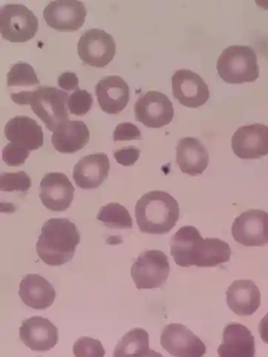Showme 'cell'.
<instances>
[{"label": "cell", "instance_id": "30bf717a", "mask_svg": "<svg viewBox=\"0 0 268 357\" xmlns=\"http://www.w3.org/2000/svg\"><path fill=\"white\" fill-rule=\"evenodd\" d=\"M160 342L162 348L174 357H203L207 351L205 343L182 324L166 326Z\"/></svg>", "mask_w": 268, "mask_h": 357}, {"label": "cell", "instance_id": "836d02e7", "mask_svg": "<svg viewBox=\"0 0 268 357\" xmlns=\"http://www.w3.org/2000/svg\"><path fill=\"white\" fill-rule=\"evenodd\" d=\"M258 329L262 341L268 344V313L261 320Z\"/></svg>", "mask_w": 268, "mask_h": 357}, {"label": "cell", "instance_id": "d6986e66", "mask_svg": "<svg viewBox=\"0 0 268 357\" xmlns=\"http://www.w3.org/2000/svg\"><path fill=\"white\" fill-rule=\"evenodd\" d=\"M227 304L238 316H251L261 305V294L251 280H237L226 292Z\"/></svg>", "mask_w": 268, "mask_h": 357}, {"label": "cell", "instance_id": "ac0fdd59", "mask_svg": "<svg viewBox=\"0 0 268 357\" xmlns=\"http://www.w3.org/2000/svg\"><path fill=\"white\" fill-rule=\"evenodd\" d=\"M5 135L11 144L29 151L38 150L43 146L42 127L27 116H17L6 124Z\"/></svg>", "mask_w": 268, "mask_h": 357}, {"label": "cell", "instance_id": "7c38bea8", "mask_svg": "<svg viewBox=\"0 0 268 357\" xmlns=\"http://www.w3.org/2000/svg\"><path fill=\"white\" fill-rule=\"evenodd\" d=\"M235 155L242 160L260 159L268 154V126L263 124L244 126L231 139Z\"/></svg>", "mask_w": 268, "mask_h": 357}, {"label": "cell", "instance_id": "52a82bcc", "mask_svg": "<svg viewBox=\"0 0 268 357\" xmlns=\"http://www.w3.org/2000/svg\"><path fill=\"white\" fill-rule=\"evenodd\" d=\"M78 54L86 64L104 68L108 66L116 54V44L112 36L100 29H91L80 38Z\"/></svg>", "mask_w": 268, "mask_h": 357}, {"label": "cell", "instance_id": "d4e9b609", "mask_svg": "<svg viewBox=\"0 0 268 357\" xmlns=\"http://www.w3.org/2000/svg\"><path fill=\"white\" fill-rule=\"evenodd\" d=\"M97 220L107 227L113 229H132L133 220L129 212L119 204H109L102 207Z\"/></svg>", "mask_w": 268, "mask_h": 357}, {"label": "cell", "instance_id": "e575fe53", "mask_svg": "<svg viewBox=\"0 0 268 357\" xmlns=\"http://www.w3.org/2000/svg\"><path fill=\"white\" fill-rule=\"evenodd\" d=\"M141 357H163V356L160 353L149 349Z\"/></svg>", "mask_w": 268, "mask_h": 357}, {"label": "cell", "instance_id": "6da1fadb", "mask_svg": "<svg viewBox=\"0 0 268 357\" xmlns=\"http://www.w3.org/2000/svg\"><path fill=\"white\" fill-rule=\"evenodd\" d=\"M79 243L75 224L67 219H51L42 226L37 253L45 264L61 266L73 259Z\"/></svg>", "mask_w": 268, "mask_h": 357}, {"label": "cell", "instance_id": "44dd1931", "mask_svg": "<svg viewBox=\"0 0 268 357\" xmlns=\"http://www.w3.org/2000/svg\"><path fill=\"white\" fill-rule=\"evenodd\" d=\"M176 149L177 162L182 173L193 176L203 174L208 165L209 154L199 139L182 138Z\"/></svg>", "mask_w": 268, "mask_h": 357}, {"label": "cell", "instance_id": "4dcf8cb0", "mask_svg": "<svg viewBox=\"0 0 268 357\" xmlns=\"http://www.w3.org/2000/svg\"><path fill=\"white\" fill-rule=\"evenodd\" d=\"M141 132L131 123H124L116 126L113 132L114 142L141 139Z\"/></svg>", "mask_w": 268, "mask_h": 357}, {"label": "cell", "instance_id": "f1b7e54d", "mask_svg": "<svg viewBox=\"0 0 268 357\" xmlns=\"http://www.w3.org/2000/svg\"><path fill=\"white\" fill-rule=\"evenodd\" d=\"M93 102L94 100L90 93L79 89L70 96L68 109L74 115L84 116L90 110Z\"/></svg>", "mask_w": 268, "mask_h": 357}, {"label": "cell", "instance_id": "484cf974", "mask_svg": "<svg viewBox=\"0 0 268 357\" xmlns=\"http://www.w3.org/2000/svg\"><path fill=\"white\" fill-rule=\"evenodd\" d=\"M8 87H26L40 84V80L31 66L19 62L10 68L7 76Z\"/></svg>", "mask_w": 268, "mask_h": 357}, {"label": "cell", "instance_id": "4fadbf2b", "mask_svg": "<svg viewBox=\"0 0 268 357\" xmlns=\"http://www.w3.org/2000/svg\"><path fill=\"white\" fill-rule=\"evenodd\" d=\"M172 89L174 98L188 108H198L210 98L208 86L204 79L187 69L175 73L172 77Z\"/></svg>", "mask_w": 268, "mask_h": 357}, {"label": "cell", "instance_id": "5b68a950", "mask_svg": "<svg viewBox=\"0 0 268 357\" xmlns=\"http://www.w3.org/2000/svg\"><path fill=\"white\" fill-rule=\"evenodd\" d=\"M39 21L26 6L8 4L0 11V32L11 43H26L38 31Z\"/></svg>", "mask_w": 268, "mask_h": 357}, {"label": "cell", "instance_id": "1f68e13d", "mask_svg": "<svg viewBox=\"0 0 268 357\" xmlns=\"http://www.w3.org/2000/svg\"><path fill=\"white\" fill-rule=\"evenodd\" d=\"M141 151L134 146L124 147L113 153V156L119 164L123 166H133L139 160Z\"/></svg>", "mask_w": 268, "mask_h": 357}, {"label": "cell", "instance_id": "ffe728a7", "mask_svg": "<svg viewBox=\"0 0 268 357\" xmlns=\"http://www.w3.org/2000/svg\"><path fill=\"white\" fill-rule=\"evenodd\" d=\"M217 351L219 357H254L255 339L248 328L232 323L224 329Z\"/></svg>", "mask_w": 268, "mask_h": 357}, {"label": "cell", "instance_id": "ba28073f", "mask_svg": "<svg viewBox=\"0 0 268 357\" xmlns=\"http://www.w3.org/2000/svg\"><path fill=\"white\" fill-rule=\"evenodd\" d=\"M136 121L148 128H159L173 121V104L166 94L157 91H148L134 105Z\"/></svg>", "mask_w": 268, "mask_h": 357}, {"label": "cell", "instance_id": "f546056e", "mask_svg": "<svg viewBox=\"0 0 268 357\" xmlns=\"http://www.w3.org/2000/svg\"><path fill=\"white\" fill-rule=\"evenodd\" d=\"M30 151L14 144H8L3 151V160L8 165L17 167L24 165Z\"/></svg>", "mask_w": 268, "mask_h": 357}, {"label": "cell", "instance_id": "9a60e30c", "mask_svg": "<svg viewBox=\"0 0 268 357\" xmlns=\"http://www.w3.org/2000/svg\"><path fill=\"white\" fill-rule=\"evenodd\" d=\"M19 338L33 351H49L59 340L57 328L47 318L33 317L23 321Z\"/></svg>", "mask_w": 268, "mask_h": 357}, {"label": "cell", "instance_id": "e0dca14e", "mask_svg": "<svg viewBox=\"0 0 268 357\" xmlns=\"http://www.w3.org/2000/svg\"><path fill=\"white\" fill-rule=\"evenodd\" d=\"M110 162L104 153L90 154L74 166L73 177L77 186L83 189L98 188L109 176Z\"/></svg>", "mask_w": 268, "mask_h": 357}, {"label": "cell", "instance_id": "9c48e42d", "mask_svg": "<svg viewBox=\"0 0 268 357\" xmlns=\"http://www.w3.org/2000/svg\"><path fill=\"white\" fill-rule=\"evenodd\" d=\"M231 232L242 245L265 246L268 244V213L256 209L242 213L232 224Z\"/></svg>", "mask_w": 268, "mask_h": 357}, {"label": "cell", "instance_id": "2e32d148", "mask_svg": "<svg viewBox=\"0 0 268 357\" xmlns=\"http://www.w3.org/2000/svg\"><path fill=\"white\" fill-rule=\"evenodd\" d=\"M96 94L100 108L109 114L123 112L130 100L129 86L119 76L102 79L96 86Z\"/></svg>", "mask_w": 268, "mask_h": 357}, {"label": "cell", "instance_id": "83f0119b", "mask_svg": "<svg viewBox=\"0 0 268 357\" xmlns=\"http://www.w3.org/2000/svg\"><path fill=\"white\" fill-rule=\"evenodd\" d=\"M75 357H104L106 354L102 342L88 337H81L73 347Z\"/></svg>", "mask_w": 268, "mask_h": 357}, {"label": "cell", "instance_id": "3957f363", "mask_svg": "<svg viewBox=\"0 0 268 357\" xmlns=\"http://www.w3.org/2000/svg\"><path fill=\"white\" fill-rule=\"evenodd\" d=\"M69 98L65 91L46 86L11 94V99L17 104L30 105L32 111L44 122L46 128L54 132L58 127L69 121Z\"/></svg>", "mask_w": 268, "mask_h": 357}, {"label": "cell", "instance_id": "d6a6232c", "mask_svg": "<svg viewBox=\"0 0 268 357\" xmlns=\"http://www.w3.org/2000/svg\"><path fill=\"white\" fill-rule=\"evenodd\" d=\"M58 85L67 91L79 90V79L72 73H65L58 78Z\"/></svg>", "mask_w": 268, "mask_h": 357}, {"label": "cell", "instance_id": "5bb4252c", "mask_svg": "<svg viewBox=\"0 0 268 357\" xmlns=\"http://www.w3.org/2000/svg\"><path fill=\"white\" fill-rule=\"evenodd\" d=\"M42 204L52 211H66L74 199L75 188L63 173H49L43 177L40 187Z\"/></svg>", "mask_w": 268, "mask_h": 357}, {"label": "cell", "instance_id": "4316f807", "mask_svg": "<svg viewBox=\"0 0 268 357\" xmlns=\"http://www.w3.org/2000/svg\"><path fill=\"white\" fill-rule=\"evenodd\" d=\"M31 185V178L25 172L3 173L0 176V190L2 192H26Z\"/></svg>", "mask_w": 268, "mask_h": 357}, {"label": "cell", "instance_id": "7402d4cb", "mask_svg": "<svg viewBox=\"0 0 268 357\" xmlns=\"http://www.w3.org/2000/svg\"><path fill=\"white\" fill-rule=\"evenodd\" d=\"M19 294L22 301L35 310H45L51 307L56 298L52 284L38 275H28L23 278Z\"/></svg>", "mask_w": 268, "mask_h": 357}, {"label": "cell", "instance_id": "277c9868", "mask_svg": "<svg viewBox=\"0 0 268 357\" xmlns=\"http://www.w3.org/2000/svg\"><path fill=\"white\" fill-rule=\"evenodd\" d=\"M216 68L219 77L229 84L253 82L260 77L258 56L249 46L227 47L219 56Z\"/></svg>", "mask_w": 268, "mask_h": 357}, {"label": "cell", "instance_id": "8fae6325", "mask_svg": "<svg viewBox=\"0 0 268 357\" xmlns=\"http://www.w3.org/2000/svg\"><path fill=\"white\" fill-rule=\"evenodd\" d=\"M86 16L85 4L77 0L52 1L43 11L48 25L61 32L79 30L84 26Z\"/></svg>", "mask_w": 268, "mask_h": 357}, {"label": "cell", "instance_id": "603a6c76", "mask_svg": "<svg viewBox=\"0 0 268 357\" xmlns=\"http://www.w3.org/2000/svg\"><path fill=\"white\" fill-rule=\"evenodd\" d=\"M89 140V130L81 121H68L58 127L52 135L54 147L63 153H73L83 149Z\"/></svg>", "mask_w": 268, "mask_h": 357}, {"label": "cell", "instance_id": "7a4b0ae2", "mask_svg": "<svg viewBox=\"0 0 268 357\" xmlns=\"http://www.w3.org/2000/svg\"><path fill=\"white\" fill-rule=\"evenodd\" d=\"M135 215L142 233L161 235L168 234L174 228L180 210L178 202L171 195L154 190L138 200Z\"/></svg>", "mask_w": 268, "mask_h": 357}, {"label": "cell", "instance_id": "8992f818", "mask_svg": "<svg viewBox=\"0 0 268 357\" xmlns=\"http://www.w3.org/2000/svg\"><path fill=\"white\" fill-rule=\"evenodd\" d=\"M131 273L139 290L159 289L169 276L168 257L157 250L146 251L139 256Z\"/></svg>", "mask_w": 268, "mask_h": 357}, {"label": "cell", "instance_id": "cb8c5ba5", "mask_svg": "<svg viewBox=\"0 0 268 357\" xmlns=\"http://www.w3.org/2000/svg\"><path fill=\"white\" fill-rule=\"evenodd\" d=\"M149 349V335L143 328H136L122 338L115 348L113 357H141Z\"/></svg>", "mask_w": 268, "mask_h": 357}]
</instances>
